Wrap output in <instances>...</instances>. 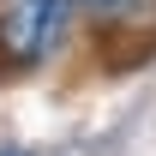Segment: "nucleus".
Listing matches in <instances>:
<instances>
[{
    "label": "nucleus",
    "instance_id": "nucleus-2",
    "mask_svg": "<svg viewBox=\"0 0 156 156\" xmlns=\"http://www.w3.org/2000/svg\"><path fill=\"white\" fill-rule=\"evenodd\" d=\"M78 12H90L96 24H132L150 12V0H78Z\"/></svg>",
    "mask_w": 156,
    "mask_h": 156
},
{
    "label": "nucleus",
    "instance_id": "nucleus-1",
    "mask_svg": "<svg viewBox=\"0 0 156 156\" xmlns=\"http://www.w3.org/2000/svg\"><path fill=\"white\" fill-rule=\"evenodd\" d=\"M78 24V0H0V60L6 66H48Z\"/></svg>",
    "mask_w": 156,
    "mask_h": 156
}]
</instances>
